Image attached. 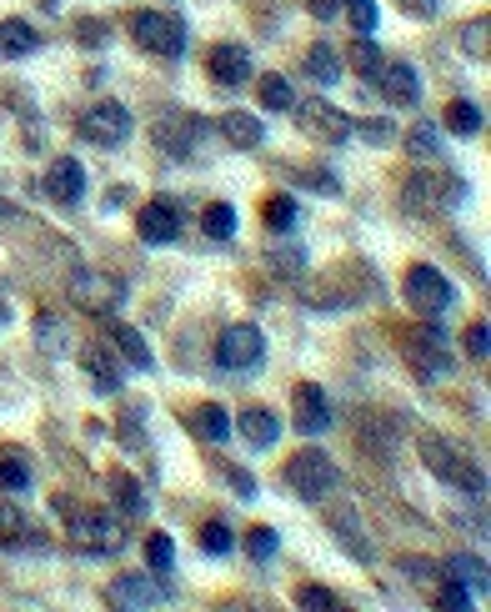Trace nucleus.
I'll list each match as a JSON object with an SVG mask.
<instances>
[{
	"label": "nucleus",
	"instance_id": "1",
	"mask_svg": "<svg viewBox=\"0 0 491 612\" xmlns=\"http://www.w3.org/2000/svg\"><path fill=\"white\" fill-rule=\"evenodd\" d=\"M421 462H426V472H436L441 482H451L456 492H481L486 482H481V472L471 467V457H461L446 437H421Z\"/></svg>",
	"mask_w": 491,
	"mask_h": 612
},
{
	"label": "nucleus",
	"instance_id": "2",
	"mask_svg": "<svg viewBox=\"0 0 491 612\" xmlns=\"http://www.w3.org/2000/svg\"><path fill=\"white\" fill-rule=\"evenodd\" d=\"M71 301L81 306V312H91V317H106V312H116V306L126 301V286H121V276H111V271L81 266V271L71 276Z\"/></svg>",
	"mask_w": 491,
	"mask_h": 612
},
{
	"label": "nucleus",
	"instance_id": "3",
	"mask_svg": "<svg viewBox=\"0 0 491 612\" xmlns=\"http://www.w3.org/2000/svg\"><path fill=\"white\" fill-rule=\"evenodd\" d=\"M286 482H291V492H301L306 502H316V497H326V492L341 482V472H336V462H331L326 452L301 447V452L286 462Z\"/></svg>",
	"mask_w": 491,
	"mask_h": 612
},
{
	"label": "nucleus",
	"instance_id": "4",
	"mask_svg": "<svg viewBox=\"0 0 491 612\" xmlns=\"http://www.w3.org/2000/svg\"><path fill=\"white\" fill-rule=\"evenodd\" d=\"M66 527H71V542L86 547V552H116V547L126 542V527H121V517H111V512L66 507Z\"/></svg>",
	"mask_w": 491,
	"mask_h": 612
},
{
	"label": "nucleus",
	"instance_id": "5",
	"mask_svg": "<svg viewBox=\"0 0 491 612\" xmlns=\"http://www.w3.org/2000/svg\"><path fill=\"white\" fill-rule=\"evenodd\" d=\"M131 36H136L146 51L166 56V61L186 51V21H176V16H166V11H136V16H131Z\"/></svg>",
	"mask_w": 491,
	"mask_h": 612
},
{
	"label": "nucleus",
	"instance_id": "6",
	"mask_svg": "<svg viewBox=\"0 0 491 612\" xmlns=\"http://www.w3.org/2000/svg\"><path fill=\"white\" fill-rule=\"evenodd\" d=\"M81 136L91 141V146H121V141H131V111L121 106V101H96L86 116H81Z\"/></svg>",
	"mask_w": 491,
	"mask_h": 612
},
{
	"label": "nucleus",
	"instance_id": "7",
	"mask_svg": "<svg viewBox=\"0 0 491 612\" xmlns=\"http://www.w3.org/2000/svg\"><path fill=\"white\" fill-rule=\"evenodd\" d=\"M261 357H266V342H261V332H256L251 322L226 327V332H221V342H216V362H221L226 372H251Z\"/></svg>",
	"mask_w": 491,
	"mask_h": 612
},
{
	"label": "nucleus",
	"instance_id": "8",
	"mask_svg": "<svg viewBox=\"0 0 491 612\" xmlns=\"http://www.w3.org/2000/svg\"><path fill=\"white\" fill-rule=\"evenodd\" d=\"M291 116H296V126H301L306 136H316V141H346V136H351V116L336 111L331 101H301V106H291Z\"/></svg>",
	"mask_w": 491,
	"mask_h": 612
},
{
	"label": "nucleus",
	"instance_id": "9",
	"mask_svg": "<svg viewBox=\"0 0 491 612\" xmlns=\"http://www.w3.org/2000/svg\"><path fill=\"white\" fill-rule=\"evenodd\" d=\"M406 301L416 306V312H446L451 306V281L436 271V266H411L406 271Z\"/></svg>",
	"mask_w": 491,
	"mask_h": 612
},
{
	"label": "nucleus",
	"instance_id": "10",
	"mask_svg": "<svg viewBox=\"0 0 491 612\" xmlns=\"http://www.w3.org/2000/svg\"><path fill=\"white\" fill-rule=\"evenodd\" d=\"M136 231H141V241H151V246H166V241H176V231H181V206H176L171 196H156V201H146V211H141Z\"/></svg>",
	"mask_w": 491,
	"mask_h": 612
},
{
	"label": "nucleus",
	"instance_id": "11",
	"mask_svg": "<svg viewBox=\"0 0 491 612\" xmlns=\"http://www.w3.org/2000/svg\"><path fill=\"white\" fill-rule=\"evenodd\" d=\"M206 71H211V81H221V86H241V81L251 76V56H246V46L221 41V46H211Z\"/></svg>",
	"mask_w": 491,
	"mask_h": 612
},
{
	"label": "nucleus",
	"instance_id": "12",
	"mask_svg": "<svg viewBox=\"0 0 491 612\" xmlns=\"http://www.w3.org/2000/svg\"><path fill=\"white\" fill-rule=\"evenodd\" d=\"M81 191H86V171H81V161H76V156L51 161V171H46V196L61 201V206H76Z\"/></svg>",
	"mask_w": 491,
	"mask_h": 612
},
{
	"label": "nucleus",
	"instance_id": "13",
	"mask_svg": "<svg viewBox=\"0 0 491 612\" xmlns=\"http://www.w3.org/2000/svg\"><path fill=\"white\" fill-rule=\"evenodd\" d=\"M376 86H381V96L396 101V106H416V101H421V81H416V71H411L406 61H386V66L376 71Z\"/></svg>",
	"mask_w": 491,
	"mask_h": 612
},
{
	"label": "nucleus",
	"instance_id": "14",
	"mask_svg": "<svg viewBox=\"0 0 491 612\" xmlns=\"http://www.w3.org/2000/svg\"><path fill=\"white\" fill-rule=\"evenodd\" d=\"M296 427H301V432H311V437L331 427V407H326L321 387H311V382H306V387H296Z\"/></svg>",
	"mask_w": 491,
	"mask_h": 612
},
{
	"label": "nucleus",
	"instance_id": "15",
	"mask_svg": "<svg viewBox=\"0 0 491 612\" xmlns=\"http://www.w3.org/2000/svg\"><path fill=\"white\" fill-rule=\"evenodd\" d=\"M81 367H86V377H91L96 392H116V387H121V367H116V357H111L101 342L81 352Z\"/></svg>",
	"mask_w": 491,
	"mask_h": 612
},
{
	"label": "nucleus",
	"instance_id": "16",
	"mask_svg": "<svg viewBox=\"0 0 491 612\" xmlns=\"http://www.w3.org/2000/svg\"><path fill=\"white\" fill-rule=\"evenodd\" d=\"M236 432H241L251 447H271V442L281 437V422H276V412H266V407H246V412L236 417Z\"/></svg>",
	"mask_w": 491,
	"mask_h": 612
},
{
	"label": "nucleus",
	"instance_id": "17",
	"mask_svg": "<svg viewBox=\"0 0 491 612\" xmlns=\"http://www.w3.org/2000/svg\"><path fill=\"white\" fill-rule=\"evenodd\" d=\"M221 141L236 146V151H256L261 146V121L246 116V111H226L221 116Z\"/></svg>",
	"mask_w": 491,
	"mask_h": 612
},
{
	"label": "nucleus",
	"instance_id": "18",
	"mask_svg": "<svg viewBox=\"0 0 491 612\" xmlns=\"http://www.w3.org/2000/svg\"><path fill=\"white\" fill-rule=\"evenodd\" d=\"M406 362L416 367V372H431V377H441L451 362H446V352H441V337L436 332H426V337H411L406 342Z\"/></svg>",
	"mask_w": 491,
	"mask_h": 612
},
{
	"label": "nucleus",
	"instance_id": "19",
	"mask_svg": "<svg viewBox=\"0 0 491 612\" xmlns=\"http://www.w3.org/2000/svg\"><path fill=\"white\" fill-rule=\"evenodd\" d=\"M106 597H111L116 607H151V602H161L166 592H161V587H151L146 577H136V572H131V577H116Z\"/></svg>",
	"mask_w": 491,
	"mask_h": 612
},
{
	"label": "nucleus",
	"instance_id": "20",
	"mask_svg": "<svg viewBox=\"0 0 491 612\" xmlns=\"http://www.w3.org/2000/svg\"><path fill=\"white\" fill-rule=\"evenodd\" d=\"M36 46H41L36 26H26V21H0V61H21V56H31Z\"/></svg>",
	"mask_w": 491,
	"mask_h": 612
},
{
	"label": "nucleus",
	"instance_id": "21",
	"mask_svg": "<svg viewBox=\"0 0 491 612\" xmlns=\"http://www.w3.org/2000/svg\"><path fill=\"white\" fill-rule=\"evenodd\" d=\"M191 432H196L201 442H221V437L231 432V417H226V407H216V402H201V407L191 412Z\"/></svg>",
	"mask_w": 491,
	"mask_h": 612
},
{
	"label": "nucleus",
	"instance_id": "22",
	"mask_svg": "<svg viewBox=\"0 0 491 612\" xmlns=\"http://www.w3.org/2000/svg\"><path fill=\"white\" fill-rule=\"evenodd\" d=\"M111 342H116V352H121L136 372H151V347L141 342L136 327H121V322H116V327H111Z\"/></svg>",
	"mask_w": 491,
	"mask_h": 612
},
{
	"label": "nucleus",
	"instance_id": "23",
	"mask_svg": "<svg viewBox=\"0 0 491 612\" xmlns=\"http://www.w3.org/2000/svg\"><path fill=\"white\" fill-rule=\"evenodd\" d=\"M306 71H311L321 86H336V81H341V56H336L326 41H316V46L306 51Z\"/></svg>",
	"mask_w": 491,
	"mask_h": 612
},
{
	"label": "nucleus",
	"instance_id": "24",
	"mask_svg": "<svg viewBox=\"0 0 491 612\" xmlns=\"http://www.w3.org/2000/svg\"><path fill=\"white\" fill-rule=\"evenodd\" d=\"M441 572H446V582H461V587L471 582L476 592H486V582H491V572H486V562H481V557H451Z\"/></svg>",
	"mask_w": 491,
	"mask_h": 612
},
{
	"label": "nucleus",
	"instance_id": "25",
	"mask_svg": "<svg viewBox=\"0 0 491 612\" xmlns=\"http://www.w3.org/2000/svg\"><path fill=\"white\" fill-rule=\"evenodd\" d=\"M31 482V462L21 452H0V492H26Z\"/></svg>",
	"mask_w": 491,
	"mask_h": 612
},
{
	"label": "nucleus",
	"instance_id": "26",
	"mask_svg": "<svg viewBox=\"0 0 491 612\" xmlns=\"http://www.w3.org/2000/svg\"><path fill=\"white\" fill-rule=\"evenodd\" d=\"M201 226H206L211 241H231V231H236V211H231V201H211L206 216H201Z\"/></svg>",
	"mask_w": 491,
	"mask_h": 612
},
{
	"label": "nucleus",
	"instance_id": "27",
	"mask_svg": "<svg viewBox=\"0 0 491 612\" xmlns=\"http://www.w3.org/2000/svg\"><path fill=\"white\" fill-rule=\"evenodd\" d=\"M346 61H351V71H356V76H366V81H376V71L386 66V56H381V51H376L366 36H361V41L346 51Z\"/></svg>",
	"mask_w": 491,
	"mask_h": 612
},
{
	"label": "nucleus",
	"instance_id": "28",
	"mask_svg": "<svg viewBox=\"0 0 491 612\" xmlns=\"http://www.w3.org/2000/svg\"><path fill=\"white\" fill-rule=\"evenodd\" d=\"M446 131H456V136L481 131V106H476V101H451V106H446Z\"/></svg>",
	"mask_w": 491,
	"mask_h": 612
},
{
	"label": "nucleus",
	"instance_id": "29",
	"mask_svg": "<svg viewBox=\"0 0 491 612\" xmlns=\"http://www.w3.org/2000/svg\"><path fill=\"white\" fill-rule=\"evenodd\" d=\"M261 216H266L271 231H291L296 226V201L291 196H271V201H261Z\"/></svg>",
	"mask_w": 491,
	"mask_h": 612
},
{
	"label": "nucleus",
	"instance_id": "30",
	"mask_svg": "<svg viewBox=\"0 0 491 612\" xmlns=\"http://www.w3.org/2000/svg\"><path fill=\"white\" fill-rule=\"evenodd\" d=\"M261 101H266V111H291L296 101H291V86H286V76H261Z\"/></svg>",
	"mask_w": 491,
	"mask_h": 612
},
{
	"label": "nucleus",
	"instance_id": "31",
	"mask_svg": "<svg viewBox=\"0 0 491 612\" xmlns=\"http://www.w3.org/2000/svg\"><path fill=\"white\" fill-rule=\"evenodd\" d=\"M111 492H116L121 512H141V507H146V497H141V482H136V477H126V472H111Z\"/></svg>",
	"mask_w": 491,
	"mask_h": 612
},
{
	"label": "nucleus",
	"instance_id": "32",
	"mask_svg": "<svg viewBox=\"0 0 491 612\" xmlns=\"http://www.w3.org/2000/svg\"><path fill=\"white\" fill-rule=\"evenodd\" d=\"M341 11L351 16V26H356L361 36H371V31H376V21H381L376 0H341Z\"/></svg>",
	"mask_w": 491,
	"mask_h": 612
},
{
	"label": "nucleus",
	"instance_id": "33",
	"mask_svg": "<svg viewBox=\"0 0 491 612\" xmlns=\"http://www.w3.org/2000/svg\"><path fill=\"white\" fill-rule=\"evenodd\" d=\"M461 46L471 51V61H491V21H471Z\"/></svg>",
	"mask_w": 491,
	"mask_h": 612
},
{
	"label": "nucleus",
	"instance_id": "34",
	"mask_svg": "<svg viewBox=\"0 0 491 612\" xmlns=\"http://www.w3.org/2000/svg\"><path fill=\"white\" fill-rule=\"evenodd\" d=\"M146 562H151L156 572H171L176 547H171V537H166V532H151V537H146Z\"/></svg>",
	"mask_w": 491,
	"mask_h": 612
},
{
	"label": "nucleus",
	"instance_id": "35",
	"mask_svg": "<svg viewBox=\"0 0 491 612\" xmlns=\"http://www.w3.org/2000/svg\"><path fill=\"white\" fill-rule=\"evenodd\" d=\"M0 542H26V517L16 502H0Z\"/></svg>",
	"mask_w": 491,
	"mask_h": 612
},
{
	"label": "nucleus",
	"instance_id": "36",
	"mask_svg": "<svg viewBox=\"0 0 491 612\" xmlns=\"http://www.w3.org/2000/svg\"><path fill=\"white\" fill-rule=\"evenodd\" d=\"M201 547H206L211 557H221V552H231V547H236V537H231V527H226V522H206V527H201Z\"/></svg>",
	"mask_w": 491,
	"mask_h": 612
},
{
	"label": "nucleus",
	"instance_id": "37",
	"mask_svg": "<svg viewBox=\"0 0 491 612\" xmlns=\"http://www.w3.org/2000/svg\"><path fill=\"white\" fill-rule=\"evenodd\" d=\"M406 146H411V156H431V151H436V126H431V121H421V126H411V136H406Z\"/></svg>",
	"mask_w": 491,
	"mask_h": 612
},
{
	"label": "nucleus",
	"instance_id": "38",
	"mask_svg": "<svg viewBox=\"0 0 491 612\" xmlns=\"http://www.w3.org/2000/svg\"><path fill=\"white\" fill-rule=\"evenodd\" d=\"M296 602H301V607H321V612H336V607H341V597L326 592V587H301Z\"/></svg>",
	"mask_w": 491,
	"mask_h": 612
},
{
	"label": "nucleus",
	"instance_id": "39",
	"mask_svg": "<svg viewBox=\"0 0 491 612\" xmlns=\"http://www.w3.org/2000/svg\"><path fill=\"white\" fill-rule=\"evenodd\" d=\"M351 131H356V136H366L371 146H386V141L396 136V131H391V121H351Z\"/></svg>",
	"mask_w": 491,
	"mask_h": 612
},
{
	"label": "nucleus",
	"instance_id": "40",
	"mask_svg": "<svg viewBox=\"0 0 491 612\" xmlns=\"http://www.w3.org/2000/svg\"><path fill=\"white\" fill-rule=\"evenodd\" d=\"M246 547H251V557H271V552H276V532H271V527H251Z\"/></svg>",
	"mask_w": 491,
	"mask_h": 612
},
{
	"label": "nucleus",
	"instance_id": "41",
	"mask_svg": "<svg viewBox=\"0 0 491 612\" xmlns=\"http://www.w3.org/2000/svg\"><path fill=\"white\" fill-rule=\"evenodd\" d=\"M436 602H441V607H451V612H461V607H471V597H466V587H461V582H446Z\"/></svg>",
	"mask_w": 491,
	"mask_h": 612
},
{
	"label": "nucleus",
	"instance_id": "42",
	"mask_svg": "<svg viewBox=\"0 0 491 612\" xmlns=\"http://www.w3.org/2000/svg\"><path fill=\"white\" fill-rule=\"evenodd\" d=\"M466 352H471L476 362H486V322H471V332H466Z\"/></svg>",
	"mask_w": 491,
	"mask_h": 612
},
{
	"label": "nucleus",
	"instance_id": "43",
	"mask_svg": "<svg viewBox=\"0 0 491 612\" xmlns=\"http://www.w3.org/2000/svg\"><path fill=\"white\" fill-rule=\"evenodd\" d=\"M306 6H311V16H316V21H331V16L341 11V0H306Z\"/></svg>",
	"mask_w": 491,
	"mask_h": 612
},
{
	"label": "nucleus",
	"instance_id": "44",
	"mask_svg": "<svg viewBox=\"0 0 491 612\" xmlns=\"http://www.w3.org/2000/svg\"><path fill=\"white\" fill-rule=\"evenodd\" d=\"M311 186H316L321 196H336V176H331V171H316V176H311Z\"/></svg>",
	"mask_w": 491,
	"mask_h": 612
},
{
	"label": "nucleus",
	"instance_id": "45",
	"mask_svg": "<svg viewBox=\"0 0 491 612\" xmlns=\"http://www.w3.org/2000/svg\"><path fill=\"white\" fill-rule=\"evenodd\" d=\"M401 6H406L411 16H426V11H431V0H401Z\"/></svg>",
	"mask_w": 491,
	"mask_h": 612
}]
</instances>
